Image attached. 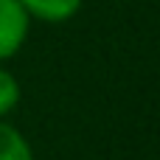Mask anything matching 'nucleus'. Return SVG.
Instances as JSON below:
<instances>
[{"instance_id":"20e7f679","label":"nucleus","mask_w":160,"mask_h":160,"mask_svg":"<svg viewBox=\"0 0 160 160\" xmlns=\"http://www.w3.org/2000/svg\"><path fill=\"white\" fill-rule=\"evenodd\" d=\"M20 98H22V90H20L17 76L6 65H0V118H8L17 110Z\"/></svg>"},{"instance_id":"f257e3e1","label":"nucleus","mask_w":160,"mask_h":160,"mask_svg":"<svg viewBox=\"0 0 160 160\" xmlns=\"http://www.w3.org/2000/svg\"><path fill=\"white\" fill-rule=\"evenodd\" d=\"M31 31V17L17 0H0V65L14 59Z\"/></svg>"},{"instance_id":"f03ea898","label":"nucleus","mask_w":160,"mask_h":160,"mask_svg":"<svg viewBox=\"0 0 160 160\" xmlns=\"http://www.w3.org/2000/svg\"><path fill=\"white\" fill-rule=\"evenodd\" d=\"M31 20L39 22H68L79 14L84 0H17Z\"/></svg>"},{"instance_id":"7ed1b4c3","label":"nucleus","mask_w":160,"mask_h":160,"mask_svg":"<svg viewBox=\"0 0 160 160\" xmlns=\"http://www.w3.org/2000/svg\"><path fill=\"white\" fill-rule=\"evenodd\" d=\"M0 160H34L28 138L6 118H0Z\"/></svg>"}]
</instances>
